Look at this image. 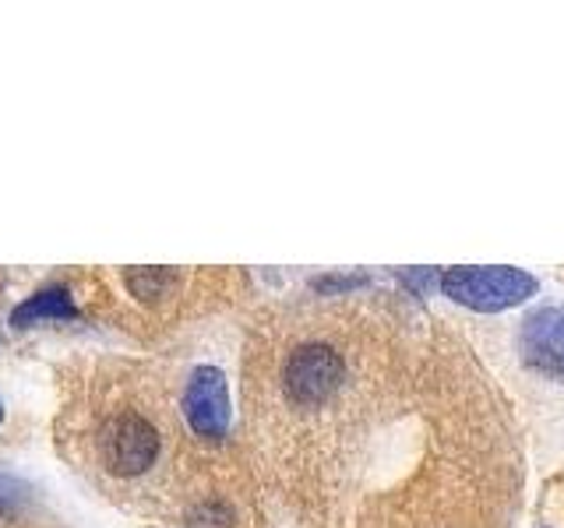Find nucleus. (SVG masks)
I'll return each mask as SVG.
<instances>
[{
    "instance_id": "423d86ee",
    "label": "nucleus",
    "mask_w": 564,
    "mask_h": 528,
    "mask_svg": "<svg viewBox=\"0 0 564 528\" xmlns=\"http://www.w3.org/2000/svg\"><path fill=\"white\" fill-rule=\"evenodd\" d=\"M75 314H78V307H75V299H70V293L64 286H53V289L29 296L25 304L11 314V324L25 328L35 321H70Z\"/></svg>"
},
{
    "instance_id": "39448f33",
    "label": "nucleus",
    "mask_w": 564,
    "mask_h": 528,
    "mask_svg": "<svg viewBox=\"0 0 564 528\" xmlns=\"http://www.w3.org/2000/svg\"><path fill=\"white\" fill-rule=\"evenodd\" d=\"M522 360L529 366L543 370V374H564V310L561 307H543L525 317L522 324Z\"/></svg>"
},
{
    "instance_id": "f03ea898",
    "label": "nucleus",
    "mask_w": 564,
    "mask_h": 528,
    "mask_svg": "<svg viewBox=\"0 0 564 528\" xmlns=\"http://www.w3.org/2000/svg\"><path fill=\"white\" fill-rule=\"evenodd\" d=\"M155 454H159V433L149 419H141L138 413H123L106 422L102 458L110 472L138 475L155 462Z\"/></svg>"
},
{
    "instance_id": "1a4fd4ad",
    "label": "nucleus",
    "mask_w": 564,
    "mask_h": 528,
    "mask_svg": "<svg viewBox=\"0 0 564 528\" xmlns=\"http://www.w3.org/2000/svg\"><path fill=\"white\" fill-rule=\"evenodd\" d=\"M0 416H4V409H0Z\"/></svg>"
},
{
    "instance_id": "f257e3e1",
    "label": "nucleus",
    "mask_w": 564,
    "mask_h": 528,
    "mask_svg": "<svg viewBox=\"0 0 564 528\" xmlns=\"http://www.w3.org/2000/svg\"><path fill=\"white\" fill-rule=\"evenodd\" d=\"M441 289L469 310L494 314L533 296L536 278L519 268H452L441 275Z\"/></svg>"
},
{
    "instance_id": "20e7f679",
    "label": "nucleus",
    "mask_w": 564,
    "mask_h": 528,
    "mask_svg": "<svg viewBox=\"0 0 564 528\" xmlns=\"http://www.w3.org/2000/svg\"><path fill=\"white\" fill-rule=\"evenodd\" d=\"M343 381V360L328 345H304L286 366V387L300 402H322Z\"/></svg>"
},
{
    "instance_id": "7ed1b4c3",
    "label": "nucleus",
    "mask_w": 564,
    "mask_h": 528,
    "mask_svg": "<svg viewBox=\"0 0 564 528\" xmlns=\"http://www.w3.org/2000/svg\"><path fill=\"white\" fill-rule=\"evenodd\" d=\"M184 413L194 433L202 437H223L229 427V395H226V377L216 366H198L187 384Z\"/></svg>"
},
{
    "instance_id": "0eeeda50",
    "label": "nucleus",
    "mask_w": 564,
    "mask_h": 528,
    "mask_svg": "<svg viewBox=\"0 0 564 528\" xmlns=\"http://www.w3.org/2000/svg\"><path fill=\"white\" fill-rule=\"evenodd\" d=\"M173 272H155V268H141V272H128V286L141 296V299H155L163 296L166 286H173Z\"/></svg>"
},
{
    "instance_id": "6e6552de",
    "label": "nucleus",
    "mask_w": 564,
    "mask_h": 528,
    "mask_svg": "<svg viewBox=\"0 0 564 528\" xmlns=\"http://www.w3.org/2000/svg\"><path fill=\"white\" fill-rule=\"evenodd\" d=\"M18 501H22V486L8 480V475H0V507H14Z\"/></svg>"
}]
</instances>
